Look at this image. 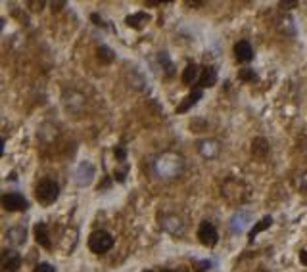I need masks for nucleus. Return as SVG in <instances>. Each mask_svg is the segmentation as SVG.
Returning <instances> with one entry per match:
<instances>
[{
	"label": "nucleus",
	"instance_id": "6ab92c4d",
	"mask_svg": "<svg viewBox=\"0 0 307 272\" xmlns=\"http://www.w3.org/2000/svg\"><path fill=\"white\" fill-rule=\"evenodd\" d=\"M144 272H154V271H144Z\"/></svg>",
	"mask_w": 307,
	"mask_h": 272
},
{
	"label": "nucleus",
	"instance_id": "20e7f679",
	"mask_svg": "<svg viewBox=\"0 0 307 272\" xmlns=\"http://www.w3.org/2000/svg\"><path fill=\"white\" fill-rule=\"evenodd\" d=\"M2 207L6 211H25L27 209V199L17 192H8L2 196Z\"/></svg>",
	"mask_w": 307,
	"mask_h": 272
},
{
	"label": "nucleus",
	"instance_id": "f257e3e1",
	"mask_svg": "<svg viewBox=\"0 0 307 272\" xmlns=\"http://www.w3.org/2000/svg\"><path fill=\"white\" fill-rule=\"evenodd\" d=\"M35 194H37V199L42 203V205H50V203H54V201L58 199L60 186L56 184L52 178H44V180H40L37 184Z\"/></svg>",
	"mask_w": 307,
	"mask_h": 272
},
{
	"label": "nucleus",
	"instance_id": "0eeeda50",
	"mask_svg": "<svg viewBox=\"0 0 307 272\" xmlns=\"http://www.w3.org/2000/svg\"><path fill=\"white\" fill-rule=\"evenodd\" d=\"M200 85L204 88L208 87H213L215 83H217V71H215V67H204L202 69V75H200V81H198Z\"/></svg>",
	"mask_w": 307,
	"mask_h": 272
},
{
	"label": "nucleus",
	"instance_id": "2eb2a0df",
	"mask_svg": "<svg viewBox=\"0 0 307 272\" xmlns=\"http://www.w3.org/2000/svg\"><path fill=\"white\" fill-rule=\"evenodd\" d=\"M238 77H240L242 81H256V79H258V75H256L254 69H240Z\"/></svg>",
	"mask_w": 307,
	"mask_h": 272
},
{
	"label": "nucleus",
	"instance_id": "9d476101",
	"mask_svg": "<svg viewBox=\"0 0 307 272\" xmlns=\"http://www.w3.org/2000/svg\"><path fill=\"white\" fill-rule=\"evenodd\" d=\"M252 151H254V155H258V157H265V155L269 153V142H267L265 138H256L254 144H252Z\"/></svg>",
	"mask_w": 307,
	"mask_h": 272
},
{
	"label": "nucleus",
	"instance_id": "ddd939ff",
	"mask_svg": "<svg viewBox=\"0 0 307 272\" xmlns=\"http://www.w3.org/2000/svg\"><path fill=\"white\" fill-rule=\"evenodd\" d=\"M96 54H98V60L102 63H108L113 60V50L108 48V46H100V48L96 50Z\"/></svg>",
	"mask_w": 307,
	"mask_h": 272
},
{
	"label": "nucleus",
	"instance_id": "dca6fc26",
	"mask_svg": "<svg viewBox=\"0 0 307 272\" xmlns=\"http://www.w3.org/2000/svg\"><path fill=\"white\" fill-rule=\"evenodd\" d=\"M33 272H54V267L48 265V263H40L33 269Z\"/></svg>",
	"mask_w": 307,
	"mask_h": 272
},
{
	"label": "nucleus",
	"instance_id": "9b49d317",
	"mask_svg": "<svg viewBox=\"0 0 307 272\" xmlns=\"http://www.w3.org/2000/svg\"><path fill=\"white\" fill-rule=\"evenodd\" d=\"M200 67L198 65H194V63H190L186 69H184L183 73V81L186 83V85H192V83H196V79L200 81Z\"/></svg>",
	"mask_w": 307,
	"mask_h": 272
},
{
	"label": "nucleus",
	"instance_id": "f03ea898",
	"mask_svg": "<svg viewBox=\"0 0 307 272\" xmlns=\"http://www.w3.org/2000/svg\"><path fill=\"white\" fill-rule=\"evenodd\" d=\"M111 248H113V236L106 230H96L88 238V249L96 255H102V253L110 251Z\"/></svg>",
	"mask_w": 307,
	"mask_h": 272
},
{
	"label": "nucleus",
	"instance_id": "f3484780",
	"mask_svg": "<svg viewBox=\"0 0 307 272\" xmlns=\"http://www.w3.org/2000/svg\"><path fill=\"white\" fill-rule=\"evenodd\" d=\"M115 155H117V159H123V157H125V148L115 149Z\"/></svg>",
	"mask_w": 307,
	"mask_h": 272
},
{
	"label": "nucleus",
	"instance_id": "7ed1b4c3",
	"mask_svg": "<svg viewBox=\"0 0 307 272\" xmlns=\"http://www.w3.org/2000/svg\"><path fill=\"white\" fill-rule=\"evenodd\" d=\"M198 240L208 246V248H213L217 242H219V234H217V228L211 223H202L200 228H198Z\"/></svg>",
	"mask_w": 307,
	"mask_h": 272
},
{
	"label": "nucleus",
	"instance_id": "a211bd4d",
	"mask_svg": "<svg viewBox=\"0 0 307 272\" xmlns=\"http://www.w3.org/2000/svg\"><path fill=\"white\" fill-rule=\"evenodd\" d=\"M281 6H292V8H294V6H298V2H281Z\"/></svg>",
	"mask_w": 307,
	"mask_h": 272
},
{
	"label": "nucleus",
	"instance_id": "39448f33",
	"mask_svg": "<svg viewBox=\"0 0 307 272\" xmlns=\"http://www.w3.org/2000/svg\"><path fill=\"white\" fill-rule=\"evenodd\" d=\"M0 267H2L4 272L19 271V267H21V255L17 251H12V249L4 251L2 253V259H0Z\"/></svg>",
	"mask_w": 307,
	"mask_h": 272
},
{
	"label": "nucleus",
	"instance_id": "423d86ee",
	"mask_svg": "<svg viewBox=\"0 0 307 272\" xmlns=\"http://www.w3.org/2000/svg\"><path fill=\"white\" fill-rule=\"evenodd\" d=\"M234 56H236V60L240 63L252 62V58H254V48H252V44H250L248 40L236 42V44H234Z\"/></svg>",
	"mask_w": 307,
	"mask_h": 272
},
{
	"label": "nucleus",
	"instance_id": "6e6552de",
	"mask_svg": "<svg viewBox=\"0 0 307 272\" xmlns=\"http://www.w3.org/2000/svg\"><path fill=\"white\" fill-rule=\"evenodd\" d=\"M33 232H35V238H37V242L42 246V248H50V236H48L46 224L37 223L35 224V228H33Z\"/></svg>",
	"mask_w": 307,
	"mask_h": 272
},
{
	"label": "nucleus",
	"instance_id": "1a4fd4ad",
	"mask_svg": "<svg viewBox=\"0 0 307 272\" xmlns=\"http://www.w3.org/2000/svg\"><path fill=\"white\" fill-rule=\"evenodd\" d=\"M198 100H202V90H192V92H190V96H188V98L184 100L183 104L177 108V112H179V113L188 112V110H190L194 104H198Z\"/></svg>",
	"mask_w": 307,
	"mask_h": 272
},
{
	"label": "nucleus",
	"instance_id": "4468645a",
	"mask_svg": "<svg viewBox=\"0 0 307 272\" xmlns=\"http://www.w3.org/2000/svg\"><path fill=\"white\" fill-rule=\"evenodd\" d=\"M142 21H148V15L146 13H136V15H129L127 17V23L131 27H142Z\"/></svg>",
	"mask_w": 307,
	"mask_h": 272
},
{
	"label": "nucleus",
	"instance_id": "f8f14e48",
	"mask_svg": "<svg viewBox=\"0 0 307 272\" xmlns=\"http://www.w3.org/2000/svg\"><path fill=\"white\" fill-rule=\"evenodd\" d=\"M271 223H273V217H265L261 223H258L256 226H254V230L250 232V242H254L256 240V236L259 234V232H263V230H267L271 226Z\"/></svg>",
	"mask_w": 307,
	"mask_h": 272
},
{
	"label": "nucleus",
	"instance_id": "aec40b11",
	"mask_svg": "<svg viewBox=\"0 0 307 272\" xmlns=\"http://www.w3.org/2000/svg\"><path fill=\"white\" fill-rule=\"evenodd\" d=\"M200 272H204V271H200Z\"/></svg>",
	"mask_w": 307,
	"mask_h": 272
}]
</instances>
